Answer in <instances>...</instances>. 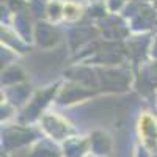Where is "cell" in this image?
I'll return each instance as SVG.
<instances>
[{
	"mask_svg": "<svg viewBox=\"0 0 157 157\" xmlns=\"http://www.w3.org/2000/svg\"><path fill=\"white\" fill-rule=\"evenodd\" d=\"M140 134L141 138L145 141V145L148 146V141H152V146H155L157 143V121L152 120L151 116L145 115L140 121Z\"/></svg>",
	"mask_w": 157,
	"mask_h": 157,
	"instance_id": "cell-1",
	"label": "cell"
}]
</instances>
